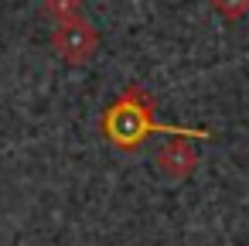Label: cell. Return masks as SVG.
I'll return each instance as SVG.
<instances>
[{
	"label": "cell",
	"mask_w": 249,
	"mask_h": 246,
	"mask_svg": "<svg viewBox=\"0 0 249 246\" xmlns=\"http://www.w3.org/2000/svg\"><path fill=\"white\" fill-rule=\"evenodd\" d=\"M96 45H99V35H96L89 24H82V21H62V24L55 28V35H52V48H55L65 62H72V65L92 58Z\"/></svg>",
	"instance_id": "obj_2"
},
{
	"label": "cell",
	"mask_w": 249,
	"mask_h": 246,
	"mask_svg": "<svg viewBox=\"0 0 249 246\" xmlns=\"http://www.w3.org/2000/svg\"><path fill=\"white\" fill-rule=\"evenodd\" d=\"M48 11L65 21V18H72V14L79 11V4H75V0H48Z\"/></svg>",
	"instance_id": "obj_5"
},
{
	"label": "cell",
	"mask_w": 249,
	"mask_h": 246,
	"mask_svg": "<svg viewBox=\"0 0 249 246\" xmlns=\"http://www.w3.org/2000/svg\"><path fill=\"white\" fill-rule=\"evenodd\" d=\"M195 164H198V157H195V151H191V144L184 137H174L171 144H164L157 151V168L167 178H184Z\"/></svg>",
	"instance_id": "obj_3"
},
{
	"label": "cell",
	"mask_w": 249,
	"mask_h": 246,
	"mask_svg": "<svg viewBox=\"0 0 249 246\" xmlns=\"http://www.w3.org/2000/svg\"><path fill=\"white\" fill-rule=\"evenodd\" d=\"M103 133L113 147L120 151H137L147 133H167V137H198V140H212L208 130H191V127H167L154 120V99L147 89L130 86L106 113H103Z\"/></svg>",
	"instance_id": "obj_1"
},
{
	"label": "cell",
	"mask_w": 249,
	"mask_h": 246,
	"mask_svg": "<svg viewBox=\"0 0 249 246\" xmlns=\"http://www.w3.org/2000/svg\"><path fill=\"white\" fill-rule=\"evenodd\" d=\"M212 7L225 18V21H239L249 11V0H212Z\"/></svg>",
	"instance_id": "obj_4"
}]
</instances>
